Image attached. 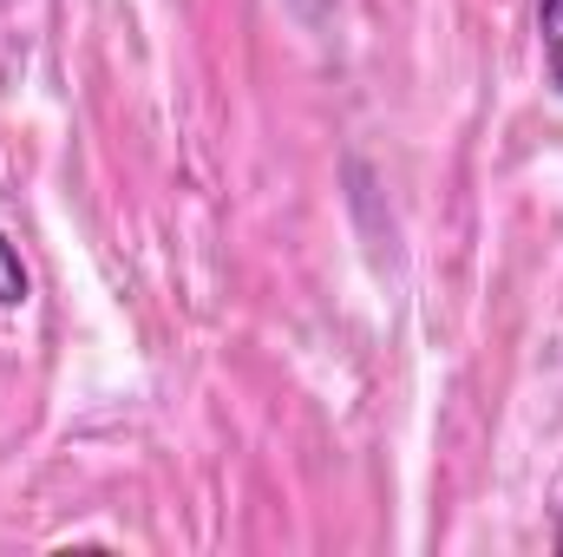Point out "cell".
Here are the masks:
<instances>
[{"label": "cell", "mask_w": 563, "mask_h": 557, "mask_svg": "<svg viewBox=\"0 0 563 557\" xmlns=\"http://www.w3.org/2000/svg\"><path fill=\"white\" fill-rule=\"evenodd\" d=\"M538 40H544V73L563 92V0H538Z\"/></svg>", "instance_id": "obj_1"}, {"label": "cell", "mask_w": 563, "mask_h": 557, "mask_svg": "<svg viewBox=\"0 0 563 557\" xmlns=\"http://www.w3.org/2000/svg\"><path fill=\"white\" fill-rule=\"evenodd\" d=\"M33 295V282H26V263L13 256V243L0 237V308H20Z\"/></svg>", "instance_id": "obj_2"}, {"label": "cell", "mask_w": 563, "mask_h": 557, "mask_svg": "<svg viewBox=\"0 0 563 557\" xmlns=\"http://www.w3.org/2000/svg\"><path fill=\"white\" fill-rule=\"evenodd\" d=\"M551 545H558V551H563V512H558V532H551Z\"/></svg>", "instance_id": "obj_3"}]
</instances>
